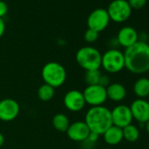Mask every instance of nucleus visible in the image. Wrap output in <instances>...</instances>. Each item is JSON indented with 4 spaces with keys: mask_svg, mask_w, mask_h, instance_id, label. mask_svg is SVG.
I'll return each mask as SVG.
<instances>
[{
    "mask_svg": "<svg viewBox=\"0 0 149 149\" xmlns=\"http://www.w3.org/2000/svg\"><path fill=\"white\" fill-rule=\"evenodd\" d=\"M84 97L86 104L94 106H101L107 101V94L106 88L97 84V85H90L87 86L84 91Z\"/></svg>",
    "mask_w": 149,
    "mask_h": 149,
    "instance_id": "nucleus-7",
    "label": "nucleus"
},
{
    "mask_svg": "<svg viewBox=\"0 0 149 149\" xmlns=\"http://www.w3.org/2000/svg\"><path fill=\"white\" fill-rule=\"evenodd\" d=\"M20 106L17 101L13 98H4L0 100V120L11 122L19 114Z\"/></svg>",
    "mask_w": 149,
    "mask_h": 149,
    "instance_id": "nucleus-11",
    "label": "nucleus"
},
{
    "mask_svg": "<svg viewBox=\"0 0 149 149\" xmlns=\"http://www.w3.org/2000/svg\"><path fill=\"white\" fill-rule=\"evenodd\" d=\"M68 139L74 142H84L91 133V130L84 121L78 120L71 123L66 132Z\"/></svg>",
    "mask_w": 149,
    "mask_h": 149,
    "instance_id": "nucleus-13",
    "label": "nucleus"
},
{
    "mask_svg": "<svg viewBox=\"0 0 149 149\" xmlns=\"http://www.w3.org/2000/svg\"><path fill=\"white\" fill-rule=\"evenodd\" d=\"M84 40L88 43H93L95 41L97 40L98 37H99V33L91 30V29H87L86 32L84 33Z\"/></svg>",
    "mask_w": 149,
    "mask_h": 149,
    "instance_id": "nucleus-22",
    "label": "nucleus"
},
{
    "mask_svg": "<svg viewBox=\"0 0 149 149\" xmlns=\"http://www.w3.org/2000/svg\"><path fill=\"white\" fill-rule=\"evenodd\" d=\"M103 138L104 142L109 146H117L122 142L124 139L123 138V131L121 128L111 125L109 127L104 133Z\"/></svg>",
    "mask_w": 149,
    "mask_h": 149,
    "instance_id": "nucleus-16",
    "label": "nucleus"
},
{
    "mask_svg": "<svg viewBox=\"0 0 149 149\" xmlns=\"http://www.w3.org/2000/svg\"><path fill=\"white\" fill-rule=\"evenodd\" d=\"M37 95L40 100L43 102H48L52 100L53 97H54V88H53L48 84H43L39 87Z\"/></svg>",
    "mask_w": 149,
    "mask_h": 149,
    "instance_id": "nucleus-20",
    "label": "nucleus"
},
{
    "mask_svg": "<svg viewBox=\"0 0 149 149\" xmlns=\"http://www.w3.org/2000/svg\"><path fill=\"white\" fill-rule=\"evenodd\" d=\"M84 122L91 132H95L99 136L103 135L112 125L111 110L104 105L91 107L85 114Z\"/></svg>",
    "mask_w": 149,
    "mask_h": 149,
    "instance_id": "nucleus-2",
    "label": "nucleus"
},
{
    "mask_svg": "<svg viewBox=\"0 0 149 149\" xmlns=\"http://www.w3.org/2000/svg\"><path fill=\"white\" fill-rule=\"evenodd\" d=\"M52 124L54 128L58 132H66L70 125V122L67 115L64 113H57L54 116Z\"/></svg>",
    "mask_w": 149,
    "mask_h": 149,
    "instance_id": "nucleus-18",
    "label": "nucleus"
},
{
    "mask_svg": "<svg viewBox=\"0 0 149 149\" xmlns=\"http://www.w3.org/2000/svg\"><path fill=\"white\" fill-rule=\"evenodd\" d=\"M144 126H145V128H146V132L149 134V120L144 125Z\"/></svg>",
    "mask_w": 149,
    "mask_h": 149,
    "instance_id": "nucleus-29",
    "label": "nucleus"
},
{
    "mask_svg": "<svg viewBox=\"0 0 149 149\" xmlns=\"http://www.w3.org/2000/svg\"><path fill=\"white\" fill-rule=\"evenodd\" d=\"M101 76H102V73L100 72L99 69L86 71L84 74V81L87 86L98 84Z\"/></svg>",
    "mask_w": 149,
    "mask_h": 149,
    "instance_id": "nucleus-21",
    "label": "nucleus"
},
{
    "mask_svg": "<svg viewBox=\"0 0 149 149\" xmlns=\"http://www.w3.org/2000/svg\"><path fill=\"white\" fill-rule=\"evenodd\" d=\"M98 138H99V135H98V134H97V133H95V132H91V133H90L89 137L87 138V139H86L85 141H84V143H87V144L93 145V144H95V143L97 141Z\"/></svg>",
    "mask_w": 149,
    "mask_h": 149,
    "instance_id": "nucleus-24",
    "label": "nucleus"
},
{
    "mask_svg": "<svg viewBox=\"0 0 149 149\" xmlns=\"http://www.w3.org/2000/svg\"><path fill=\"white\" fill-rule=\"evenodd\" d=\"M112 125L118 126L121 129L132 124L133 118L130 107L125 104H118L111 111Z\"/></svg>",
    "mask_w": 149,
    "mask_h": 149,
    "instance_id": "nucleus-9",
    "label": "nucleus"
},
{
    "mask_svg": "<svg viewBox=\"0 0 149 149\" xmlns=\"http://www.w3.org/2000/svg\"><path fill=\"white\" fill-rule=\"evenodd\" d=\"M41 77L44 84L59 88L64 84L67 79V71L65 68L59 62L49 61L46 63L41 69Z\"/></svg>",
    "mask_w": 149,
    "mask_h": 149,
    "instance_id": "nucleus-3",
    "label": "nucleus"
},
{
    "mask_svg": "<svg viewBox=\"0 0 149 149\" xmlns=\"http://www.w3.org/2000/svg\"><path fill=\"white\" fill-rule=\"evenodd\" d=\"M110 84H111L110 77L107 76V74H102V76L100 77V81H99V84H98L101 85V86H103V87H104V88H106Z\"/></svg>",
    "mask_w": 149,
    "mask_h": 149,
    "instance_id": "nucleus-25",
    "label": "nucleus"
},
{
    "mask_svg": "<svg viewBox=\"0 0 149 149\" xmlns=\"http://www.w3.org/2000/svg\"><path fill=\"white\" fill-rule=\"evenodd\" d=\"M125 68L135 74H142L149 71V44L138 41L125 48L124 52Z\"/></svg>",
    "mask_w": 149,
    "mask_h": 149,
    "instance_id": "nucleus-1",
    "label": "nucleus"
},
{
    "mask_svg": "<svg viewBox=\"0 0 149 149\" xmlns=\"http://www.w3.org/2000/svg\"><path fill=\"white\" fill-rule=\"evenodd\" d=\"M8 12V6L6 2L0 0V18H3L5 15H6Z\"/></svg>",
    "mask_w": 149,
    "mask_h": 149,
    "instance_id": "nucleus-26",
    "label": "nucleus"
},
{
    "mask_svg": "<svg viewBox=\"0 0 149 149\" xmlns=\"http://www.w3.org/2000/svg\"><path fill=\"white\" fill-rule=\"evenodd\" d=\"M111 19L108 13L104 8H97L91 13L87 19V26L89 29L97 33L104 31L109 25Z\"/></svg>",
    "mask_w": 149,
    "mask_h": 149,
    "instance_id": "nucleus-8",
    "label": "nucleus"
},
{
    "mask_svg": "<svg viewBox=\"0 0 149 149\" xmlns=\"http://www.w3.org/2000/svg\"><path fill=\"white\" fill-rule=\"evenodd\" d=\"M133 93L138 98L145 99L149 96V78L140 77L133 84Z\"/></svg>",
    "mask_w": 149,
    "mask_h": 149,
    "instance_id": "nucleus-17",
    "label": "nucleus"
},
{
    "mask_svg": "<svg viewBox=\"0 0 149 149\" xmlns=\"http://www.w3.org/2000/svg\"><path fill=\"white\" fill-rule=\"evenodd\" d=\"M4 144H5V136L1 132H0V147H1Z\"/></svg>",
    "mask_w": 149,
    "mask_h": 149,
    "instance_id": "nucleus-28",
    "label": "nucleus"
},
{
    "mask_svg": "<svg viewBox=\"0 0 149 149\" xmlns=\"http://www.w3.org/2000/svg\"><path fill=\"white\" fill-rule=\"evenodd\" d=\"M63 104L66 109L68 110L69 111L72 112L81 111L86 104L83 91L77 90L68 91L64 95Z\"/></svg>",
    "mask_w": 149,
    "mask_h": 149,
    "instance_id": "nucleus-10",
    "label": "nucleus"
},
{
    "mask_svg": "<svg viewBox=\"0 0 149 149\" xmlns=\"http://www.w3.org/2000/svg\"><path fill=\"white\" fill-rule=\"evenodd\" d=\"M104 149H111V148H104Z\"/></svg>",
    "mask_w": 149,
    "mask_h": 149,
    "instance_id": "nucleus-31",
    "label": "nucleus"
},
{
    "mask_svg": "<svg viewBox=\"0 0 149 149\" xmlns=\"http://www.w3.org/2000/svg\"><path fill=\"white\" fill-rule=\"evenodd\" d=\"M123 138L128 142H136L139 138V128L132 124H130L122 129Z\"/></svg>",
    "mask_w": 149,
    "mask_h": 149,
    "instance_id": "nucleus-19",
    "label": "nucleus"
},
{
    "mask_svg": "<svg viewBox=\"0 0 149 149\" xmlns=\"http://www.w3.org/2000/svg\"><path fill=\"white\" fill-rule=\"evenodd\" d=\"M106 94L108 99L112 102L118 103L125 98L127 91L125 87L122 84L112 83L106 87Z\"/></svg>",
    "mask_w": 149,
    "mask_h": 149,
    "instance_id": "nucleus-15",
    "label": "nucleus"
},
{
    "mask_svg": "<svg viewBox=\"0 0 149 149\" xmlns=\"http://www.w3.org/2000/svg\"><path fill=\"white\" fill-rule=\"evenodd\" d=\"M148 98H149V96H148ZM148 101H149V100H148Z\"/></svg>",
    "mask_w": 149,
    "mask_h": 149,
    "instance_id": "nucleus-32",
    "label": "nucleus"
},
{
    "mask_svg": "<svg viewBox=\"0 0 149 149\" xmlns=\"http://www.w3.org/2000/svg\"><path fill=\"white\" fill-rule=\"evenodd\" d=\"M5 31H6V24H5V21H4L3 19L0 18V38H1L4 35Z\"/></svg>",
    "mask_w": 149,
    "mask_h": 149,
    "instance_id": "nucleus-27",
    "label": "nucleus"
},
{
    "mask_svg": "<svg viewBox=\"0 0 149 149\" xmlns=\"http://www.w3.org/2000/svg\"><path fill=\"white\" fill-rule=\"evenodd\" d=\"M116 39L120 47L127 48L139 41V33L132 26H124L118 31Z\"/></svg>",
    "mask_w": 149,
    "mask_h": 149,
    "instance_id": "nucleus-14",
    "label": "nucleus"
},
{
    "mask_svg": "<svg viewBox=\"0 0 149 149\" xmlns=\"http://www.w3.org/2000/svg\"><path fill=\"white\" fill-rule=\"evenodd\" d=\"M132 118L139 125H145L149 120V101L137 98L129 106Z\"/></svg>",
    "mask_w": 149,
    "mask_h": 149,
    "instance_id": "nucleus-12",
    "label": "nucleus"
},
{
    "mask_svg": "<svg viewBox=\"0 0 149 149\" xmlns=\"http://www.w3.org/2000/svg\"><path fill=\"white\" fill-rule=\"evenodd\" d=\"M102 54L97 48L93 47H83L76 54V61L77 64L85 71L96 70L101 68Z\"/></svg>",
    "mask_w": 149,
    "mask_h": 149,
    "instance_id": "nucleus-4",
    "label": "nucleus"
},
{
    "mask_svg": "<svg viewBox=\"0 0 149 149\" xmlns=\"http://www.w3.org/2000/svg\"><path fill=\"white\" fill-rule=\"evenodd\" d=\"M147 36H148V39H147V41L149 42V33H148V34H147ZM149 44V43H148Z\"/></svg>",
    "mask_w": 149,
    "mask_h": 149,
    "instance_id": "nucleus-30",
    "label": "nucleus"
},
{
    "mask_svg": "<svg viewBox=\"0 0 149 149\" xmlns=\"http://www.w3.org/2000/svg\"><path fill=\"white\" fill-rule=\"evenodd\" d=\"M132 10L127 0H113L106 11L111 20L116 23H123L130 19Z\"/></svg>",
    "mask_w": 149,
    "mask_h": 149,
    "instance_id": "nucleus-6",
    "label": "nucleus"
},
{
    "mask_svg": "<svg viewBox=\"0 0 149 149\" xmlns=\"http://www.w3.org/2000/svg\"><path fill=\"white\" fill-rule=\"evenodd\" d=\"M127 2L132 9L139 10L143 8L146 5L147 0H127Z\"/></svg>",
    "mask_w": 149,
    "mask_h": 149,
    "instance_id": "nucleus-23",
    "label": "nucleus"
},
{
    "mask_svg": "<svg viewBox=\"0 0 149 149\" xmlns=\"http://www.w3.org/2000/svg\"><path fill=\"white\" fill-rule=\"evenodd\" d=\"M101 67L110 74H117L125 68L124 53L120 50L111 49L107 50L102 54Z\"/></svg>",
    "mask_w": 149,
    "mask_h": 149,
    "instance_id": "nucleus-5",
    "label": "nucleus"
}]
</instances>
